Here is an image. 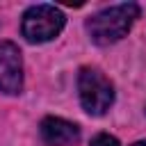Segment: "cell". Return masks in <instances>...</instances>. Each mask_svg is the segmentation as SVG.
<instances>
[{
	"mask_svg": "<svg viewBox=\"0 0 146 146\" xmlns=\"http://www.w3.org/2000/svg\"><path fill=\"white\" fill-rule=\"evenodd\" d=\"M135 18H139V5H135V2L114 5V7H107L98 14H94L87 21V32L94 43L110 46L130 32Z\"/></svg>",
	"mask_w": 146,
	"mask_h": 146,
	"instance_id": "1",
	"label": "cell"
},
{
	"mask_svg": "<svg viewBox=\"0 0 146 146\" xmlns=\"http://www.w3.org/2000/svg\"><path fill=\"white\" fill-rule=\"evenodd\" d=\"M39 132L48 146H71L80 139V128L59 116H46L39 125Z\"/></svg>",
	"mask_w": 146,
	"mask_h": 146,
	"instance_id": "5",
	"label": "cell"
},
{
	"mask_svg": "<svg viewBox=\"0 0 146 146\" xmlns=\"http://www.w3.org/2000/svg\"><path fill=\"white\" fill-rule=\"evenodd\" d=\"M78 94H80V103H82L84 112H89L94 116L105 114L112 107V103H114V87H112V82L98 68H91V66L80 68Z\"/></svg>",
	"mask_w": 146,
	"mask_h": 146,
	"instance_id": "2",
	"label": "cell"
},
{
	"mask_svg": "<svg viewBox=\"0 0 146 146\" xmlns=\"http://www.w3.org/2000/svg\"><path fill=\"white\" fill-rule=\"evenodd\" d=\"M66 23V16L55 5H34L23 14L21 32L30 43H43L55 39Z\"/></svg>",
	"mask_w": 146,
	"mask_h": 146,
	"instance_id": "3",
	"label": "cell"
},
{
	"mask_svg": "<svg viewBox=\"0 0 146 146\" xmlns=\"http://www.w3.org/2000/svg\"><path fill=\"white\" fill-rule=\"evenodd\" d=\"M23 89V57L16 43L0 41V91L16 96Z\"/></svg>",
	"mask_w": 146,
	"mask_h": 146,
	"instance_id": "4",
	"label": "cell"
},
{
	"mask_svg": "<svg viewBox=\"0 0 146 146\" xmlns=\"http://www.w3.org/2000/svg\"><path fill=\"white\" fill-rule=\"evenodd\" d=\"M89 146H121V144H119V139H116V137H112V135H105V132H103V135H96V137L91 139V144H89Z\"/></svg>",
	"mask_w": 146,
	"mask_h": 146,
	"instance_id": "6",
	"label": "cell"
},
{
	"mask_svg": "<svg viewBox=\"0 0 146 146\" xmlns=\"http://www.w3.org/2000/svg\"><path fill=\"white\" fill-rule=\"evenodd\" d=\"M132 146H146V141H137V144H132Z\"/></svg>",
	"mask_w": 146,
	"mask_h": 146,
	"instance_id": "7",
	"label": "cell"
}]
</instances>
